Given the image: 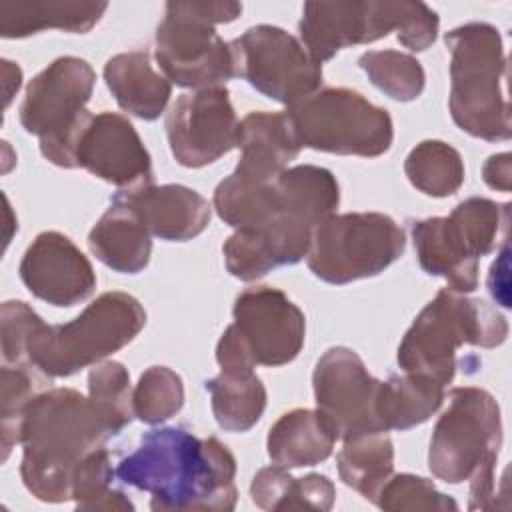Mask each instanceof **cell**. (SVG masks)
I'll return each instance as SVG.
<instances>
[{
	"label": "cell",
	"mask_w": 512,
	"mask_h": 512,
	"mask_svg": "<svg viewBox=\"0 0 512 512\" xmlns=\"http://www.w3.org/2000/svg\"><path fill=\"white\" fill-rule=\"evenodd\" d=\"M112 464L106 448L90 452L74 470L72 500L76 510H134L128 496L112 488Z\"/></svg>",
	"instance_id": "32"
},
{
	"label": "cell",
	"mask_w": 512,
	"mask_h": 512,
	"mask_svg": "<svg viewBox=\"0 0 512 512\" xmlns=\"http://www.w3.org/2000/svg\"><path fill=\"white\" fill-rule=\"evenodd\" d=\"M114 198L126 202L148 232L160 240H192L210 222L208 200L182 184H146L134 190H120Z\"/></svg>",
	"instance_id": "19"
},
{
	"label": "cell",
	"mask_w": 512,
	"mask_h": 512,
	"mask_svg": "<svg viewBox=\"0 0 512 512\" xmlns=\"http://www.w3.org/2000/svg\"><path fill=\"white\" fill-rule=\"evenodd\" d=\"M108 8L106 2H0V36L24 38L46 28L88 32Z\"/></svg>",
	"instance_id": "25"
},
{
	"label": "cell",
	"mask_w": 512,
	"mask_h": 512,
	"mask_svg": "<svg viewBox=\"0 0 512 512\" xmlns=\"http://www.w3.org/2000/svg\"><path fill=\"white\" fill-rule=\"evenodd\" d=\"M510 204L468 198L448 216L412 222V240L424 272L442 276L450 290L468 294L478 286V260L490 254L508 228Z\"/></svg>",
	"instance_id": "9"
},
{
	"label": "cell",
	"mask_w": 512,
	"mask_h": 512,
	"mask_svg": "<svg viewBox=\"0 0 512 512\" xmlns=\"http://www.w3.org/2000/svg\"><path fill=\"white\" fill-rule=\"evenodd\" d=\"M312 384L316 410L330 424L338 440L382 430L376 416L380 380L368 372L354 350L344 346L328 348L316 362Z\"/></svg>",
	"instance_id": "14"
},
{
	"label": "cell",
	"mask_w": 512,
	"mask_h": 512,
	"mask_svg": "<svg viewBox=\"0 0 512 512\" xmlns=\"http://www.w3.org/2000/svg\"><path fill=\"white\" fill-rule=\"evenodd\" d=\"M46 322L22 300H8L2 304V358L6 364L32 366L28 362V348L32 338Z\"/></svg>",
	"instance_id": "37"
},
{
	"label": "cell",
	"mask_w": 512,
	"mask_h": 512,
	"mask_svg": "<svg viewBox=\"0 0 512 512\" xmlns=\"http://www.w3.org/2000/svg\"><path fill=\"white\" fill-rule=\"evenodd\" d=\"M510 168H512V156L508 152L490 156L486 160V164L482 166L484 182L494 190L508 192L510 190Z\"/></svg>",
	"instance_id": "40"
},
{
	"label": "cell",
	"mask_w": 512,
	"mask_h": 512,
	"mask_svg": "<svg viewBox=\"0 0 512 512\" xmlns=\"http://www.w3.org/2000/svg\"><path fill=\"white\" fill-rule=\"evenodd\" d=\"M88 398L108 422L112 434H120L134 416L130 376L124 364L106 360L88 374Z\"/></svg>",
	"instance_id": "33"
},
{
	"label": "cell",
	"mask_w": 512,
	"mask_h": 512,
	"mask_svg": "<svg viewBox=\"0 0 512 512\" xmlns=\"http://www.w3.org/2000/svg\"><path fill=\"white\" fill-rule=\"evenodd\" d=\"M24 286L52 306H74L96 288L90 260L64 234L48 230L34 238L20 262Z\"/></svg>",
	"instance_id": "18"
},
{
	"label": "cell",
	"mask_w": 512,
	"mask_h": 512,
	"mask_svg": "<svg viewBox=\"0 0 512 512\" xmlns=\"http://www.w3.org/2000/svg\"><path fill=\"white\" fill-rule=\"evenodd\" d=\"M506 336V318L496 308L480 298L442 288L404 334L398 364L404 372L424 374L446 386L454 378L456 350L462 344L494 348Z\"/></svg>",
	"instance_id": "6"
},
{
	"label": "cell",
	"mask_w": 512,
	"mask_h": 512,
	"mask_svg": "<svg viewBox=\"0 0 512 512\" xmlns=\"http://www.w3.org/2000/svg\"><path fill=\"white\" fill-rule=\"evenodd\" d=\"M206 390L218 426L228 432L250 430L266 408V388L254 368H222L206 382Z\"/></svg>",
	"instance_id": "27"
},
{
	"label": "cell",
	"mask_w": 512,
	"mask_h": 512,
	"mask_svg": "<svg viewBox=\"0 0 512 512\" xmlns=\"http://www.w3.org/2000/svg\"><path fill=\"white\" fill-rule=\"evenodd\" d=\"M336 464L346 486L376 502L380 488L394 472V444L382 430L358 434L344 440Z\"/></svg>",
	"instance_id": "28"
},
{
	"label": "cell",
	"mask_w": 512,
	"mask_h": 512,
	"mask_svg": "<svg viewBox=\"0 0 512 512\" xmlns=\"http://www.w3.org/2000/svg\"><path fill=\"white\" fill-rule=\"evenodd\" d=\"M444 400V386L424 374L404 372L380 382L376 416L382 430H408L426 422Z\"/></svg>",
	"instance_id": "26"
},
{
	"label": "cell",
	"mask_w": 512,
	"mask_h": 512,
	"mask_svg": "<svg viewBox=\"0 0 512 512\" xmlns=\"http://www.w3.org/2000/svg\"><path fill=\"white\" fill-rule=\"evenodd\" d=\"M276 178L262 180L234 170L214 190L218 216L234 230H264L284 212Z\"/></svg>",
	"instance_id": "24"
},
{
	"label": "cell",
	"mask_w": 512,
	"mask_h": 512,
	"mask_svg": "<svg viewBox=\"0 0 512 512\" xmlns=\"http://www.w3.org/2000/svg\"><path fill=\"white\" fill-rule=\"evenodd\" d=\"M444 42L450 50L452 120L474 138L508 140L512 128L500 32L492 24L470 22L450 30Z\"/></svg>",
	"instance_id": "5"
},
{
	"label": "cell",
	"mask_w": 512,
	"mask_h": 512,
	"mask_svg": "<svg viewBox=\"0 0 512 512\" xmlns=\"http://www.w3.org/2000/svg\"><path fill=\"white\" fill-rule=\"evenodd\" d=\"M236 76L260 94L292 106L320 90L322 64H318L292 34L278 26L260 24L232 40Z\"/></svg>",
	"instance_id": "13"
},
{
	"label": "cell",
	"mask_w": 512,
	"mask_h": 512,
	"mask_svg": "<svg viewBox=\"0 0 512 512\" xmlns=\"http://www.w3.org/2000/svg\"><path fill=\"white\" fill-rule=\"evenodd\" d=\"M336 488L324 474H308L294 478L284 510H330L334 504Z\"/></svg>",
	"instance_id": "38"
},
{
	"label": "cell",
	"mask_w": 512,
	"mask_h": 512,
	"mask_svg": "<svg viewBox=\"0 0 512 512\" xmlns=\"http://www.w3.org/2000/svg\"><path fill=\"white\" fill-rule=\"evenodd\" d=\"M240 174L274 180L300 152L290 122L284 112H250L238 122Z\"/></svg>",
	"instance_id": "20"
},
{
	"label": "cell",
	"mask_w": 512,
	"mask_h": 512,
	"mask_svg": "<svg viewBox=\"0 0 512 512\" xmlns=\"http://www.w3.org/2000/svg\"><path fill=\"white\" fill-rule=\"evenodd\" d=\"M296 142L344 156H380L394 138L390 114L348 88H320L286 108Z\"/></svg>",
	"instance_id": "11"
},
{
	"label": "cell",
	"mask_w": 512,
	"mask_h": 512,
	"mask_svg": "<svg viewBox=\"0 0 512 512\" xmlns=\"http://www.w3.org/2000/svg\"><path fill=\"white\" fill-rule=\"evenodd\" d=\"M96 74L76 56H62L36 74L20 104V124L40 138V152L62 168H76V144L90 120L86 104Z\"/></svg>",
	"instance_id": "10"
},
{
	"label": "cell",
	"mask_w": 512,
	"mask_h": 512,
	"mask_svg": "<svg viewBox=\"0 0 512 512\" xmlns=\"http://www.w3.org/2000/svg\"><path fill=\"white\" fill-rule=\"evenodd\" d=\"M172 156L186 168H202L236 148L238 118L224 86L182 94L166 116Z\"/></svg>",
	"instance_id": "16"
},
{
	"label": "cell",
	"mask_w": 512,
	"mask_h": 512,
	"mask_svg": "<svg viewBox=\"0 0 512 512\" xmlns=\"http://www.w3.org/2000/svg\"><path fill=\"white\" fill-rule=\"evenodd\" d=\"M116 476L148 492L150 508L160 512H228L238 500L232 452L214 436L196 438L176 426L146 432Z\"/></svg>",
	"instance_id": "1"
},
{
	"label": "cell",
	"mask_w": 512,
	"mask_h": 512,
	"mask_svg": "<svg viewBox=\"0 0 512 512\" xmlns=\"http://www.w3.org/2000/svg\"><path fill=\"white\" fill-rule=\"evenodd\" d=\"M370 82L398 102H410L424 90V68L420 62L396 50H370L358 60Z\"/></svg>",
	"instance_id": "31"
},
{
	"label": "cell",
	"mask_w": 512,
	"mask_h": 512,
	"mask_svg": "<svg viewBox=\"0 0 512 512\" xmlns=\"http://www.w3.org/2000/svg\"><path fill=\"white\" fill-rule=\"evenodd\" d=\"M242 4L224 0L166 2L164 20L156 28L154 58L164 76L184 88H214L236 76L232 44L224 42L216 24L240 16Z\"/></svg>",
	"instance_id": "7"
},
{
	"label": "cell",
	"mask_w": 512,
	"mask_h": 512,
	"mask_svg": "<svg viewBox=\"0 0 512 512\" xmlns=\"http://www.w3.org/2000/svg\"><path fill=\"white\" fill-rule=\"evenodd\" d=\"M150 236L140 216L126 202L112 198L110 208L92 226L88 246L108 268L136 274L148 266L152 252Z\"/></svg>",
	"instance_id": "21"
},
{
	"label": "cell",
	"mask_w": 512,
	"mask_h": 512,
	"mask_svg": "<svg viewBox=\"0 0 512 512\" xmlns=\"http://www.w3.org/2000/svg\"><path fill=\"white\" fill-rule=\"evenodd\" d=\"M184 404L182 378L166 366H150L142 372L134 392V416L146 424H162Z\"/></svg>",
	"instance_id": "34"
},
{
	"label": "cell",
	"mask_w": 512,
	"mask_h": 512,
	"mask_svg": "<svg viewBox=\"0 0 512 512\" xmlns=\"http://www.w3.org/2000/svg\"><path fill=\"white\" fill-rule=\"evenodd\" d=\"M284 208L318 226L332 216L340 202V188L334 174L326 168L300 164L286 168L276 178Z\"/></svg>",
	"instance_id": "29"
},
{
	"label": "cell",
	"mask_w": 512,
	"mask_h": 512,
	"mask_svg": "<svg viewBox=\"0 0 512 512\" xmlns=\"http://www.w3.org/2000/svg\"><path fill=\"white\" fill-rule=\"evenodd\" d=\"M374 504L382 510H458L450 496L438 492L430 480L414 474H392L380 488Z\"/></svg>",
	"instance_id": "36"
},
{
	"label": "cell",
	"mask_w": 512,
	"mask_h": 512,
	"mask_svg": "<svg viewBox=\"0 0 512 512\" xmlns=\"http://www.w3.org/2000/svg\"><path fill=\"white\" fill-rule=\"evenodd\" d=\"M104 80L122 110L156 120L170 100V80L150 64L146 50H132L112 56L104 66Z\"/></svg>",
	"instance_id": "22"
},
{
	"label": "cell",
	"mask_w": 512,
	"mask_h": 512,
	"mask_svg": "<svg viewBox=\"0 0 512 512\" xmlns=\"http://www.w3.org/2000/svg\"><path fill=\"white\" fill-rule=\"evenodd\" d=\"M502 446L500 406L482 388L450 390V404L438 418L430 450V472L448 482L470 480V510L496 508L494 470Z\"/></svg>",
	"instance_id": "3"
},
{
	"label": "cell",
	"mask_w": 512,
	"mask_h": 512,
	"mask_svg": "<svg viewBox=\"0 0 512 512\" xmlns=\"http://www.w3.org/2000/svg\"><path fill=\"white\" fill-rule=\"evenodd\" d=\"M400 226L380 212H346L324 218L312 232L308 268L328 284H348L384 272L404 252Z\"/></svg>",
	"instance_id": "12"
},
{
	"label": "cell",
	"mask_w": 512,
	"mask_h": 512,
	"mask_svg": "<svg viewBox=\"0 0 512 512\" xmlns=\"http://www.w3.org/2000/svg\"><path fill=\"white\" fill-rule=\"evenodd\" d=\"M2 64H4L2 68H4V86H6V100H4V106H8L10 100H12V96H14V92H18V88H20L22 72L12 78V76H10V74H12V62H10V60H2Z\"/></svg>",
	"instance_id": "41"
},
{
	"label": "cell",
	"mask_w": 512,
	"mask_h": 512,
	"mask_svg": "<svg viewBox=\"0 0 512 512\" xmlns=\"http://www.w3.org/2000/svg\"><path fill=\"white\" fill-rule=\"evenodd\" d=\"M30 366H2V460L8 458L14 444H20V428L24 410L38 394V380Z\"/></svg>",
	"instance_id": "35"
},
{
	"label": "cell",
	"mask_w": 512,
	"mask_h": 512,
	"mask_svg": "<svg viewBox=\"0 0 512 512\" xmlns=\"http://www.w3.org/2000/svg\"><path fill=\"white\" fill-rule=\"evenodd\" d=\"M404 172L414 188L434 198L454 194L464 182L460 152L442 140L416 144L406 156Z\"/></svg>",
	"instance_id": "30"
},
{
	"label": "cell",
	"mask_w": 512,
	"mask_h": 512,
	"mask_svg": "<svg viewBox=\"0 0 512 512\" xmlns=\"http://www.w3.org/2000/svg\"><path fill=\"white\" fill-rule=\"evenodd\" d=\"M230 324L256 366H284L304 346V312L278 288L252 286L238 294Z\"/></svg>",
	"instance_id": "15"
},
{
	"label": "cell",
	"mask_w": 512,
	"mask_h": 512,
	"mask_svg": "<svg viewBox=\"0 0 512 512\" xmlns=\"http://www.w3.org/2000/svg\"><path fill=\"white\" fill-rule=\"evenodd\" d=\"M336 440L334 430L318 410L296 408L274 422L266 448L270 460L288 470L324 462Z\"/></svg>",
	"instance_id": "23"
},
{
	"label": "cell",
	"mask_w": 512,
	"mask_h": 512,
	"mask_svg": "<svg viewBox=\"0 0 512 512\" xmlns=\"http://www.w3.org/2000/svg\"><path fill=\"white\" fill-rule=\"evenodd\" d=\"M292 480L294 478L286 472V468L278 464L258 470L250 484L252 502L262 510L284 512Z\"/></svg>",
	"instance_id": "39"
},
{
	"label": "cell",
	"mask_w": 512,
	"mask_h": 512,
	"mask_svg": "<svg viewBox=\"0 0 512 512\" xmlns=\"http://www.w3.org/2000/svg\"><path fill=\"white\" fill-rule=\"evenodd\" d=\"M134 190L152 184V162L132 122L116 112L92 114L76 144V168Z\"/></svg>",
	"instance_id": "17"
},
{
	"label": "cell",
	"mask_w": 512,
	"mask_h": 512,
	"mask_svg": "<svg viewBox=\"0 0 512 512\" xmlns=\"http://www.w3.org/2000/svg\"><path fill=\"white\" fill-rule=\"evenodd\" d=\"M112 436L104 416L80 392H38L26 406L20 428V476L26 490L42 502L72 500L74 470Z\"/></svg>",
	"instance_id": "2"
},
{
	"label": "cell",
	"mask_w": 512,
	"mask_h": 512,
	"mask_svg": "<svg viewBox=\"0 0 512 512\" xmlns=\"http://www.w3.org/2000/svg\"><path fill=\"white\" fill-rule=\"evenodd\" d=\"M146 324L142 304L126 292H104L72 322L48 326L32 338L28 362L50 378H64L132 342Z\"/></svg>",
	"instance_id": "8"
},
{
	"label": "cell",
	"mask_w": 512,
	"mask_h": 512,
	"mask_svg": "<svg viewBox=\"0 0 512 512\" xmlns=\"http://www.w3.org/2000/svg\"><path fill=\"white\" fill-rule=\"evenodd\" d=\"M438 24V14L424 2L338 0L306 2L298 30L306 52L322 64L346 46L374 42L392 30L402 46L426 50L436 40Z\"/></svg>",
	"instance_id": "4"
}]
</instances>
